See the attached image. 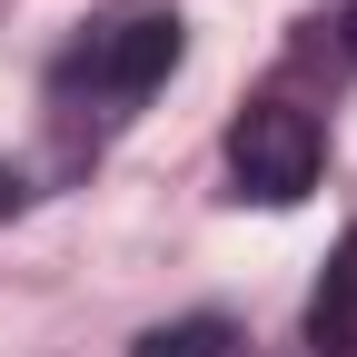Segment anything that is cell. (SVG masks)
I'll list each match as a JSON object with an SVG mask.
<instances>
[{"mask_svg":"<svg viewBox=\"0 0 357 357\" xmlns=\"http://www.w3.org/2000/svg\"><path fill=\"white\" fill-rule=\"evenodd\" d=\"M169 70H178V10L119 0V10L79 20V40L50 60V100H60V109H100V119H119V109H139Z\"/></svg>","mask_w":357,"mask_h":357,"instance_id":"obj_1","label":"cell"},{"mask_svg":"<svg viewBox=\"0 0 357 357\" xmlns=\"http://www.w3.org/2000/svg\"><path fill=\"white\" fill-rule=\"evenodd\" d=\"M229 178L258 208H298L307 189H318V119H307L298 100H248L229 119Z\"/></svg>","mask_w":357,"mask_h":357,"instance_id":"obj_2","label":"cell"},{"mask_svg":"<svg viewBox=\"0 0 357 357\" xmlns=\"http://www.w3.org/2000/svg\"><path fill=\"white\" fill-rule=\"evenodd\" d=\"M307 347L318 357H357V229L328 248L318 288H307Z\"/></svg>","mask_w":357,"mask_h":357,"instance_id":"obj_3","label":"cell"},{"mask_svg":"<svg viewBox=\"0 0 357 357\" xmlns=\"http://www.w3.org/2000/svg\"><path fill=\"white\" fill-rule=\"evenodd\" d=\"M129 357H248V337H238L229 318H169V328H149Z\"/></svg>","mask_w":357,"mask_h":357,"instance_id":"obj_4","label":"cell"},{"mask_svg":"<svg viewBox=\"0 0 357 357\" xmlns=\"http://www.w3.org/2000/svg\"><path fill=\"white\" fill-rule=\"evenodd\" d=\"M20 208V178H10V159H0V218H10Z\"/></svg>","mask_w":357,"mask_h":357,"instance_id":"obj_5","label":"cell"},{"mask_svg":"<svg viewBox=\"0 0 357 357\" xmlns=\"http://www.w3.org/2000/svg\"><path fill=\"white\" fill-rule=\"evenodd\" d=\"M337 40H347V60H357V0H347V20H337Z\"/></svg>","mask_w":357,"mask_h":357,"instance_id":"obj_6","label":"cell"}]
</instances>
